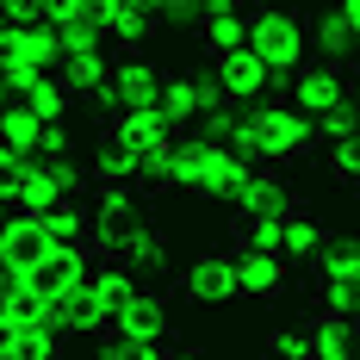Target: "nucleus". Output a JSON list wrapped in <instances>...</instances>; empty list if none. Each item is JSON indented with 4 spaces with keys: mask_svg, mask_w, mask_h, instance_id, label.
Returning <instances> with one entry per match:
<instances>
[{
    "mask_svg": "<svg viewBox=\"0 0 360 360\" xmlns=\"http://www.w3.org/2000/svg\"><path fill=\"white\" fill-rule=\"evenodd\" d=\"M243 50H249L255 63L267 75H298L304 69V19L298 13H280V6H255V13H243Z\"/></svg>",
    "mask_w": 360,
    "mask_h": 360,
    "instance_id": "1",
    "label": "nucleus"
},
{
    "mask_svg": "<svg viewBox=\"0 0 360 360\" xmlns=\"http://www.w3.org/2000/svg\"><path fill=\"white\" fill-rule=\"evenodd\" d=\"M243 131H249L261 168H280V162H298V155L317 149V124L298 118L292 106H255V112H243Z\"/></svg>",
    "mask_w": 360,
    "mask_h": 360,
    "instance_id": "2",
    "label": "nucleus"
},
{
    "mask_svg": "<svg viewBox=\"0 0 360 360\" xmlns=\"http://www.w3.org/2000/svg\"><path fill=\"white\" fill-rule=\"evenodd\" d=\"M149 224V199H137L131 186H100L94 193V217H87V255L100 249L106 261L124 255V243Z\"/></svg>",
    "mask_w": 360,
    "mask_h": 360,
    "instance_id": "3",
    "label": "nucleus"
},
{
    "mask_svg": "<svg viewBox=\"0 0 360 360\" xmlns=\"http://www.w3.org/2000/svg\"><path fill=\"white\" fill-rule=\"evenodd\" d=\"M224 162H230V149L224 143H205V137H174L168 143V186L180 193H212V180L224 174Z\"/></svg>",
    "mask_w": 360,
    "mask_h": 360,
    "instance_id": "4",
    "label": "nucleus"
},
{
    "mask_svg": "<svg viewBox=\"0 0 360 360\" xmlns=\"http://www.w3.org/2000/svg\"><path fill=\"white\" fill-rule=\"evenodd\" d=\"M354 63H317V69H298L292 75V100H298V118H323L335 112L348 94H354V81H348Z\"/></svg>",
    "mask_w": 360,
    "mask_h": 360,
    "instance_id": "5",
    "label": "nucleus"
},
{
    "mask_svg": "<svg viewBox=\"0 0 360 360\" xmlns=\"http://www.w3.org/2000/svg\"><path fill=\"white\" fill-rule=\"evenodd\" d=\"M87 261H94V255H81V249H50L37 267L13 274V280H19V292H32V298H44V304H56V298H69V292L81 286Z\"/></svg>",
    "mask_w": 360,
    "mask_h": 360,
    "instance_id": "6",
    "label": "nucleus"
},
{
    "mask_svg": "<svg viewBox=\"0 0 360 360\" xmlns=\"http://www.w3.org/2000/svg\"><path fill=\"white\" fill-rule=\"evenodd\" d=\"M230 261V292L236 298H280L292 280V267L280 261V255H249V249H236V255H224Z\"/></svg>",
    "mask_w": 360,
    "mask_h": 360,
    "instance_id": "7",
    "label": "nucleus"
},
{
    "mask_svg": "<svg viewBox=\"0 0 360 360\" xmlns=\"http://www.w3.org/2000/svg\"><path fill=\"white\" fill-rule=\"evenodd\" d=\"M50 32L63 44V56L100 50L106 44V32H100V0H50Z\"/></svg>",
    "mask_w": 360,
    "mask_h": 360,
    "instance_id": "8",
    "label": "nucleus"
},
{
    "mask_svg": "<svg viewBox=\"0 0 360 360\" xmlns=\"http://www.w3.org/2000/svg\"><path fill=\"white\" fill-rule=\"evenodd\" d=\"M100 32L112 44H124V56H143V44L155 37V6H143V0H100Z\"/></svg>",
    "mask_w": 360,
    "mask_h": 360,
    "instance_id": "9",
    "label": "nucleus"
},
{
    "mask_svg": "<svg viewBox=\"0 0 360 360\" xmlns=\"http://www.w3.org/2000/svg\"><path fill=\"white\" fill-rule=\"evenodd\" d=\"M162 81L168 69H155L149 56H124V63H112V94H118V106L124 112H143L162 100Z\"/></svg>",
    "mask_w": 360,
    "mask_h": 360,
    "instance_id": "10",
    "label": "nucleus"
},
{
    "mask_svg": "<svg viewBox=\"0 0 360 360\" xmlns=\"http://www.w3.org/2000/svg\"><path fill=\"white\" fill-rule=\"evenodd\" d=\"M32 224L44 236V249H81L87 255V205L81 199H56V205L32 212Z\"/></svg>",
    "mask_w": 360,
    "mask_h": 360,
    "instance_id": "11",
    "label": "nucleus"
},
{
    "mask_svg": "<svg viewBox=\"0 0 360 360\" xmlns=\"http://www.w3.org/2000/svg\"><path fill=\"white\" fill-rule=\"evenodd\" d=\"M112 329H118V335H131V342H168V298H162L155 286H137Z\"/></svg>",
    "mask_w": 360,
    "mask_h": 360,
    "instance_id": "12",
    "label": "nucleus"
},
{
    "mask_svg": "<svg viewBox=\"0 0 360 360\" xmlns=\"http://www.w3.org/2000/svg\"><path fill=\"white\" fill-rule=\"evenodd\" d=\"M212 81L224 87V100L230 106H249V100H261V87H267V69L255 63L249 50H230V56H212Z\"/></svg>",
    "mask_w": 360,
    "mask_h": 360,
    "instance_id": "13",
    "label": "nucleus"
},
{
    "mask_svg": "<svg viewBox=\"0 0 360 360\" xmlns=\"http://www.w3.org/2000/svg\"><path fill=\"white\" fill-rule=\"evenodd\" d=\"M44 236H37V224L25 212H13V217H0V267L6 274H25V267H37L44 261Z\"/></svg>",
    "mask_w": 360,
    "mask_h": 360,
    "instance_id": "14",
    "label": "nucleus"
},
{
    "mask_svg": "<svg viewBox=\"0 0 360 360\" xmlns=\"http://www.w3.org/2000/svg\"><path fill=\"white\" fill-rule=\"evenodd\" d=\"M354 354V323H342V317H311V323L298 329V360H342Z\"/></svg>",
    "mask_w": 360,
    "mask_h": 360,
    "instance_id": "15",
    "label": "nucleus"
},
{
    "mask_svg": "<svg viewBox=\"0 0 360 360\" xmlns=\"http://www.w3.org/2000/svg\"><path fill=\"white\" fill-rule=\"evenodd\" d=\"M193 25H199V37H205V50H212V56L243 50V32H249L236 0H212V6H199V19H193Z\"/></svg>",
    "mask_w": 360,
    "mask_h": 360,
    "instance_id": "16",
    "label": "nucleus"
},
{
    "mask_svg": "<svg viewBox=\"0 0 360 360\" xmlns=\"http://www.w3.org/2000/svg\"><path fill=\"white\" fill-rule=\"evenodd\" d=\"M180 292H186L193 304H224V298H236V292H230V261H224V255H199L193 267H180Z\"/></svg>",
    "mask_w": 360,
    "mask_h": 360,
    "instance_id": "17",
    "label": "nucleus"
},
{
    "mask_svg": "<svg viewBox=\"0 0 360 360\" xmlns=\"http://www.w3.org/2000/svg\"><path fill=\"white\" fill-rule=\"evenodd\" d=\"M323 243H329V230H323L311 212H298V205H292V212H286V230H280V261H286V267H304Z\"/></svg>",
    "mask_w": 360,
    "mask_h": 360,
    "instance_id": "18",
    "label": "nucleus"
},
{
    "mask_svg": "<svg viewBox=\"0 0 360 360\" xmlns=\"http://www.w3.org/2000/svg\"><path fill=\"white\" fill-rule=\"evenodd\" d=\"M106 137H118L131 155H137V149H149V143H174V131L162 124V112H155V106H143V112H118V118L106 124Z\"/></svg>",
    "mask_w": 360,
    "mask_h": 360,
    "instance_id": "19",
    "label": "nucleus"
},
{
    "mask_svg": "<svg viewBox=\"0 0 360 360\" xmlns=\"http://www.w3.org/2000/svg\"><path fill=\"white\" fill-rule=\"evenodd\" d=\"M106 75H112V63L100 56V50H75V56H63V63H56V81L69 87V100H87Z\"/></svg>",
    "mask_w": 360,
    "mask_h": 360,
    "instance_id": "20",
    "label": "nucleus"
},
{
    "mask_svg": "<svg viewBox=\"0 0 360 360\" xmlns=\"http://www.w3.org/2000/svg\"><path fill=\"white\" fill-rule=\"evenodd\" d=\"M137 199H155V193H168V143H149L131 155V180H124Z\"/></svg>",
    "mask_w": 360,
    "mask_h": 360,
    "instance_id": "21",
    "label": "nucleus"
},
{
    "mask_svg": "<svg viewBox=\"0 0 360 360\" xmlns=\"http://www.w3.org/2000/svg\"><path fill=\"white\" fill-rule=\"evenodd\" d=\"M37 137H44V124H37L32 112L19 106V100H13V106L0 112V149H6V155H19V162H32Z\"/></svg>",
    "mask_w": 360,
    "mask_h": 360,
    "instance_id": "22",
    "label": "nucleus"
},
{
    "mask_svg": "<svg viewBox=\"0 0 360 360\" xmlns=\"http://www.w3.org/2000/svg\"><path fill=\"white\" fill-rule=\"evenodd\" d=\"M354 32H360V6H354V0H342L335 13H323V19H317V44L329 50V63H342V50L354 44Z\"/></svg>",
    "mask_w": 360,
    "mask_h": 360,
    "instance_id": "23",
    "label": "nucleus"
},
{
    "mask_svg": "<svg viewBox=\"0 0 360 360\" xmlns=\"http://www.w3.org/2000/svg\"><path fill=\"white\" fill-rule=\"evenodd\" d=\"M19 106L32 112L37 124H63V118H69V106H75V100H69V87H63V81H56V75H44V81H37L32 94H25V100H19Z\"/></svg>",
    "mask_w": 360,
    "mask_h": 360,
    "instance_id": "24",
    "label": "nucleus"
},
{
    "mask_svg": "<svg viewBox=\"0 0 360 360\" xmlns=\"http://www.w3.org/2000/svg\"><path fill=\"white\" fill-rule=\"evenodd\" d=\"M131 180V149L118 143V137H94V186H124Z\"/></svg>",
    "mask_w": 360,
    "mask_h": 360,
    "instance_id": "25",
    "label": "nucleus"
},
{
    "mask_svg": "<svg viewBox=\"0 0 360 360\" xmlns=\"http://www.w3.org/2000/svg\"><path fill=\"white\" fill-rule=\"evenodd\" d=\"M168 236H162V230H155V224H143V230H137V236H131V243H124V255H118V267H131V261H137V267H168Z\"/></svg>",
    "mask_w": 360,
    "mask_h": 360,
    "instance_id": "26",
    "label": "nucleus"
},
{
    "mask_svg": "<svg viewBox=\"0 0 360 360\" xmlns=\"http://www.w3.org/2000/svg\"><path fill=\"white\" fill-rule=\"evenodd\" d=\"M354 94H348V100H342V106H335V112H323V118H311V124H317V137H329V143H354V124H360V118H354Z\"/></svg>",
    "mask_w": 360,
    "mask_h": 360,
    "instance_id": "27",
    "label": "nucleus"
},
{
    "mask_svg": "<svg viewBox=\"0 0 360 360\" xmlns=\"http://www.w3.org/2000/svg\"><path fill=\"white\" fill-rule=\"evenodd\" d=\"M32 162H37V168H50V162H75V137H69V124H44V137H37Z\"/></svg>",
    "mask_w": 360,
    "mask_h": 360,
    "instance_id": "28",
    "label": "nucleus"
},
{
    "mask_svg": "<svg viewBox=\"0 0 360 360\" xmlns=\"http://www.w3.org/2000/svg\"><path fill=\"white\" fill-rule=\"evenodd\" d=\"M329 180H335V186H354L360 180V155H354V143H329Z\"/></svg>",
    "mask_w": 360,
    "mask_h": 360,
    "instance_id": "29",
    "label": "nucleus"
},
{
    "mask_svg": "<svg viewBox=\"0 0 360 360\" xmlns=\"http://www.w3.org/2000/svg\"><path fill=\"white\" fill-rule=\"evenodd\" d=\"M267 360H298V329H267Z\"/></svg>",
    "mask_w": 360,
    "mask_h": 360,
    "instance_id": "30",
    "label": "nucleus"
},
{
    "mask_svg": "<svg viewBox=\"0 0 360 360\" xmlns=\"http://www.w3.org/2000/svg\"><path fill=\"white\" fill-rule=\"evenodd\" d=\"M6 106H13V94H6V81H0V112H6Z\"/></svg>",
    "mask_w": 360,
    "mask_h": 360,
    "instance_id": "31",
    "label": "nucleus"
}]
</instances>
